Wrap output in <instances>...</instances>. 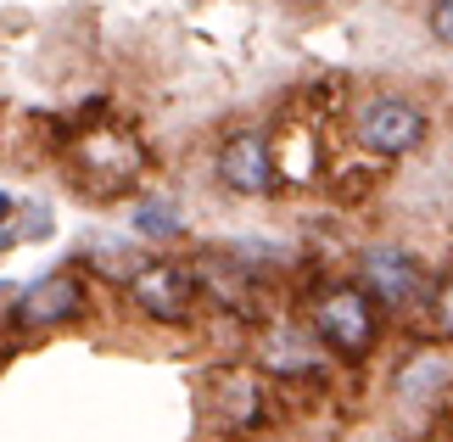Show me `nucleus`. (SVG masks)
I'll use <instances>...</instances> for the list:
<instances>
[{
  "label": "nucleus",
  "mask_w": 453,
  "mask_h": 442,
  "mask_svg": "<svg viewBox=\"0 0 453 442\" xmlns=\"http://www.w3.org/2000/svg\"><path fill=\"white\" fill-rule=\"evenodd\" d=\"M12 207H17V202L6 197V190H0V224H6V219H12Z\"/></svg>",
  "instance_id": "9d476101"
},
{
  "label": "nucleus",
  "mask_w": 453,
  "mask_h": 442,
  "mask_svg": "<svg viewBox=\"0 0 453 442\" xmlns=\"http://www.w3.org/2000/svg\"><path fill=\"white\" fill-rule=\"evenodd\" d=\"M431 320H437L442 336H453V275L437 286V297H431Z\"/></svg>",
  "instance_id": "1a4fd4ad"
},
{
  "label": "nucleus",
  "mask_w": 453,
  "mask_h": 442,
  "mask_svg": "<svg viewBox=\"0 0 453 442\" xmlns=\"http://www.w3.org/2000/svg\"><path fill=\"white\" fill-rule=\"evenodd\" d=\"M358 140L380 157H403L426 140V112L414 101H397V96H375L358 118Z\"/></svg>",
  "instance_id": "f03ea898"
},
{
  "label": "nucleus",
  "mask_w": 453,
  "mask_h": 442,
  "mask_svg": "<svg viewBox=\"0 0 453 442\" xmlns=\"http://www.w3.org/2000/svg\"><path fill=\"white\" fill-rule=\"evenodd\" d=\"M79 314H84V286L73 269H50L17 297V325L23 330H57L67 320H79Z\"/></svg>",
  "instance_id": "20e7f679"
},
{
  "label": "nucleus",
  "mask_w": 453,
  "mask_h": 442,
  "mask_svg": "<svg viewBox=\"0 0 453 442\" xmlns=\"http://www.w3.org/2000/svg\"><path fill=\"white\" fill-rule=\"evenodd\" d=\"M313 330H319V342L330 353H342V359H364V353L375 347V297L364 286H336L319 297V308H313Z\"/></svg>",
  "instance_id": "f257e3e1"
},
{
  "label": "nucleus",
  "mask_w": 453,
  "mask_h": 442,
  "mask_svg": "<svg viewBox=\"0 0 453 442\" xmlns=\"http://www.w3.org/2000/svg\"><path fill=\"white\" fill-rule=\"evenodd\" d=\"M426 28H431V40H437V45H448V50H453V0H431Z\"/></svg>",
  "instance_id": "6e6552de"
},
{
  "label": "nucleus",
  "mask_w": 453,
  "mask_h": 442,
  "mask_svg": "<svg viewBox=\"0 0 453 442\" xmlns=\"http://www.w3.org/2000/svg\"><path fill=\"white\" fill-rule=\"evenodd\" d=\"M219 180L235 190V197H264L274 185V157H269V140L257 129H241L219 146Z\"/></svg>",
  "instance_id": "39448f33"
},
{
  "label": "nucleus",
  "mask_w": 453,
  "mask_h": 442,
  "mask_svg": "<svg viewBox=\"0 0 453 442\" xmlns=\"http://www.w3.org/2000/svg\"><path fill=\"white\" fill-rule=\"evenodd\" d=\"M364 291L375 297L380 308H403L420 297V263L409 252H397V246H375V252H364Z\"/></svg>",
  "instance_id": "423d86ee"
},
{
  "label": "nucleus",
  "mask_w": 453,
  "mask_h": 442,
  "mask_svg": "<svg viewBox=\"0 0 453 442\" xmlns=\"http://www.w3.org/2000/svg\"><path fill=\"white\" fill-rule=\"evenodd\" d=\"M129 297L141 303L146 320H163V325H180L190 303H196V280H190L180 263H141L129 275Z\"/></svg>",
  "instance_id": "7ed1b4c3"
},
{
  "label": "nucleus",
  "mask_w": 453,
  "mask_h": 442,
  "mask_svg": "<svg viewBox=\"0 0 453 442\" xmlns=\"http://www.w3.org/2000/svg\"><path fill=\"white\" fill-rule=\"evenodd\" d=\"M134 229H141L146 241L180 236V207H173V202H141V207H134Z\"/></svg>",
  "instance_id": "0eeeda50"
}]
</instances>
